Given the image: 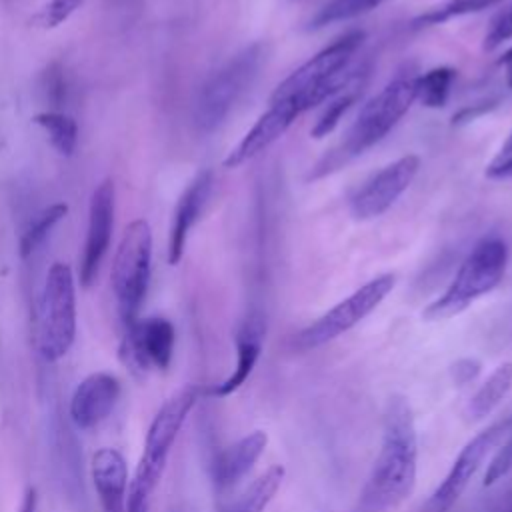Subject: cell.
Instances as JSON below:
<instances>
[{
  "label": "cell",
  "instance_id": "26",
  "mask_svg": "<svg viewBox=\"0 0 512 512\" xmlns=\"http://www.w3.org/2000/svg\"><path fill=\"white\" fill-rule=\"evenodd\" d=\"M66 212H68V206L62 202L52 204L42 212H38L20 238V256L22 258L32 256L38 250V246L46 240L50 230L62 220V216H66Z\"/></svg>",
  "mask_w": 512,
  "mask_h": 512
},
{
  "label": "cell",
  "instance_id": "24",
  "mask_svg": "<svg viewBox=\"0 0 512 512\" xmlns=\"http://www.w3.org/2000/svg\"><path fill=\"white\" fill-rule=\"evenodd\" d=\"M34 124L42 126L52 142V146L62 154V156H70L76 148L78 142V126L76 122L58 110H46L40 112L32 118Z\"/></svg>",
  "mask_w": 512,
  "mask_h": 512
},
{
  "label": "cell",
  "instance_id": "18",
  "mask_svg": "<svg viewBox=\"0 0 512 512\" xmlns=\"http://www.w3.org/2000/svg\"><path fill=\"white\" fill-rule=\"evenodd\" d=\"M264 336H266V322H264L262 314L252 312L250 316H246V320L242 322V326L236 334V366L230 372V376H226L222 382L214 384L208 390L210 396H216V398L230 396L250 378L256 362L262 354Z\"/></svg>",
  "mask_w": 512,
  "mask_h": 512
},
{
  "label": "cell",
  "instance_id": "35",
  "mask_svg": "<svg viewBox=\"0 0 512 512\" xmlns=\"http://www.w3.org/2000/svg\"><path fill=\"white\" fill-rule=\"evenodd\" d=\"M18 512H38V492L34 486L26 488Z\"/></svg>",
  "mask_w": 512,
  "mask_h": 512
},
{
  "label": "cell",
  "instance_id": "7",
  "mask_svg": "<svg viewBox=\"0 0 512 512\" xmlns=\"http://www.w3.org/2000/svg\"><path fill=\"white\" fill-rule=\"evenodd\" d=\"M264 60V44L254 42L232 56L202 86L194 104V124L200 132H214L234 104L254 82Z\"/></svg>",
  "mask_w": 512,
  "mask_h": 512
},
{
  "label": "cell",
  "instance_id": "21",
  "mask_svg": "<svg viewBox=\"0 0 512 512\" xmlns=\"http://www.w3.org/2000/svg\"><path fill=\"white\" fill-rule=\"evenodd\" d=\"M512 390V362H502L494 368L488 380L474 392L466 406V416L470 420L486 418Z\"/></svg>",
  "mask_w": 512,
  "mask_h": 512
},
{
  "label": "cell",
  "instance_id": "20",
  "mask_svg": "<svg viewBox=\"0 0 512 512\" xmlns=\"http://www.w3.org/2000/svg\"><path fill=\"white\" fill-rule=\"evenodd\" d=\"M284 474L286 470L282 464H272L232 504L224 506L220 512H264L280 490Z\"/></svg>",
  "mask_w": 512,
  "mask_h": 512
},
{
  "label": "cell",
  "instance_id": "25",
  "mask_svg": "<svg viewBox=\"0 0 512 512\" xmlns=\"http://www.w3.org/2000/svg\"><path fill=\"white\" fill-rule=\"evenodd\" d=\"M500 0H444L442 4L422 12L420 16H416L412 20V28H426V26H436V24H444L452 18L458 16H466V14H474V12H482L494 4H498Z\"/></svg>",
  "mask_w": 512,
  "mask_h": 512
},
{
  "label": "cell",
  "instance_id": "9",
  "mask_svg": "<svg viewBox=\"0 0 512 512\" xmlns=\"http://www.w3.org/2000/svg\"><path fill=\"white\" fill-rule=\"evenodd\" d=\"M394 284V274H380L372 278L348 298L324 312L318 320L302 328L294 338V346L300 350H312L336 340L338 336L354 328L360 320H364L374 308H378V304L390 294Z\"/></svg>",
  "mask_w": 512,
  "mask_h": 512
},
{
  "label": "cell",
  "instance_id": "31",
  "mask_svg": "<svg viewBox=\"0 0 512 512\" xmlns=\"http://www.w3.org/2000/svg\"><path fill=\"white\" fill-rule=\"evenodd\" d=\"M512 38V4L492 22L490 30L484 36V50H496L506 40Z\"/></svg>",
  "mask_w": 512,
  "mask_h": 512
},
{
  "label": "cell",
  "instance_id": "29",
  "mask_svg": "<svg viewBox=\"0 0 512 512\" xmlns=\"http://www.w3.org/2000/svg\"><path fill=\"white\" fill-rule=\"evenodd\" d=\"M42 92L44 98L52 104V106H62L66 102V92H68V84H66V74L62 70L60 64H50L44 74H42Z\"/></svg>",
  "mask_w": 512,
  "mask_h": 512
},
{
  "label": "cell",
  "instance_id": "10",
  "mask_svg": "<svg viewBox=\"0 0 512 512\" xmlns=\"http://www.w3.org/2000/svg\"><path fill=\"white\" fill-rule=\"evenodd\" d=\"M512 432V418H504L494 422L486 430L478 432L466 446L460 450L456 460L452 462L448 474L438 484V488L428 498L424 512H450L458 498L468 488L474 474L480 470L488 454Z\"/></svg>",
  "mask_w": 512,
  "mask_h": 512
},
{
  "label": "cell",
  "instance_id": "12",
  "mask_svg": "<svg viewBox=\"0 0 512 512\" xmlns=\"http://www.w3.org/2000/svg\"><path fill=\"white\" fill-rule=\"evenodd\" d=\"M420 168L416 154H406L376 172L350 200V214L356 220H370L384 214L412 184Z\"/></svg>",
  "mask_w": 512,
  "mask_h": 512
},
{
  "label": "cell",
  "instance_id": "32",
  "mask_svg": "<svg viewBox=\"0 0 512 512\" xmlns=\"http://www.w3.org/2000/svg\"><path fill=\"white\" fill-rule=\"evenodd\" d=\"M486 176L492 180H508L512 178V132L496 152V156L486 166Z\"/></svg>",
  "mask_w": 512,
  "mask_h": 512
},
{
  "label": "cell",
  "instance_id": "11",
  "mask_svg": "<svg viewBox=\"0 0 512 512\" xmlns=\"http://www.w3.org/2000/svg\"><path fill=\"white\" fill-rule=\"evenodd\" d=\"M176 332L170 320L150 316L126 326L120 356L134 372L166 370L172 362Z\"/></svg>",
  "mask_w": 512,
  "mask_h": 512
},
{
  "label": "cell",
  "instance_id": "19",
  "mask_svg": "<svg viewBox=\"0 0 512 512\" xmlns=\"http://www.w3.org/2000/svg\"><path fill=\"white\" fill-rule=\"evenodd\" d=\"M268 444V434L264 430H254L228 448H224L212 466V476L218 488H230L236 482H240L252 466L258 462V458L264 454Z\"/></svg>",
  "mask_w": 512,
  "mask_h": 512
},
{
  "label": "cell",
  "instance_id": "28",
  "mask_svg": "<svg viewBox=\"0 0 512 512\" xmlns=\"http://www.w3.org/2000/svg\"><path fill=\"white\" fill-rule=\"evenodd\" d=\"M84 0H50L46 2L32 18L30 24L42 30H52L58 28L62 22H66L80 6Z\"/></svg>",
  "mask_w": 512,
  "mask_h": 512
},
{
  "label": "cell",
  "instance_id": "23",
  "mask_svg": "<svg viewBox=\"0 0 512 512\" xmlns=\"http://www.w3.org/2000/svg\"><path fill=\"white\" fill-rule=\"evenodd\" d=\"M454 78L456 70L450 66H438L424 72L422 76H416V100L426 108L446 106Z\"/></svg>",
  "mask_w": 512,
  "mask_h": 512
},
{
  "label": "cell",
  "instance_id": "22",
  "mask_svg": "<svg viewBox=\"0 0 512 512\" xmlns=\"http://www.w3.org/2000/svg\"><path fill=\"white\" fill-rule=\"evenodd\" d=\"M366 76H368V70L364 74H360L354 82H350L344 90H340L336 96L330 98V102L326 104V108L322 110V114L318 116L316 124L312 126L310 134L314 138H324L328 136L336 126L338 122L342 120V116L352 108V104L360 98L362 94V88L366 84Z\"/></svg>",
  "mask_w": 512,
  "mask_h": 512
},
{
  "label": "cell",
  "instance_id": "6",
  "mask_svg": "<svg viewBox=\"0 0 512 512\" xmlns=\"http://www.w3.org/2000/svg\"><path fill=\"white\" fill-rule=\"evenodd\" d=\"M76 338V290L70 266L54 262L46 274L36 316V346L44 362L64 358Z\"/></svg>",
  "mask_w": 512,
  "mask_h": 512
},
{
  "label": "cell",
  "instance_id": "27",
  "mask_svg": "<svg viewBox=\"0 0 512 512\" xmlns=\"http://www.w3.org/2000/svg\"><path fill=\"white\" fill-rule=\"evenodd\" d=\"M382 2H386V0H332L312 16L308 28L316 30V28H324L334 22L352 20L356 16H362V14L378 8Z\"/></svg>",
  "mask_w": 512,
  "mask_h": 512
},
{
  "label": "cell",
  "instance_id": "36",
  "mask_svg": "<svg viewBox=\"0 0 512 512\" xmlns=\"http://www.w3.org/2000/svg\"><path fill=\"white\" fill-rule=\"evenodd\" d=\"M500 64L504 66V72H506V84L512 88V48L504 52V56L500 58Z\"/></svg>",
  "mask_w": 512,
  "mask_h": 512
},
{
  "label": "cell",
  "instance_id": "3",
  "mask_svg": "<svg viewBox=\"0 0 512 512\" xmlns=\"http://www.w3.org/2000/svg\"><path fill=\"white\" fill-rule=\"evenodd\" d=\"M414 82L416 76L398 74L374 98H370L348 130L346 138L314 166L310 178H322L378 144L416 100Z\"/></svg>",
  "mask_w": 512,
  "mask_h": 512
},
{
  "label": "cell",
  "instance_id": "33",
  "mask_svg": "<svg viewBox=\"0 0 512 512\" xmlns=\"http://www.w3.org/2000/svg\"><path fill=\"white\" fill-rule=\"evenodd\" d=\"M480 360L476 358H458L452 366H450V376H452V382L458 384V386H464L468 382H472L478 374H480Z\"/></svg>",
  "mask_w": 512,
  "mask_h": 512
},
{
  "label": "cell",
  "instance_id": "15",
  "mask_svg": "<svg viewBox=\"0 0 512 512\" xmlns=\"http://www.w3.org/2000/svg\"><path fill=\"white\" fill-rule=\"evenodd\" d=\"M300 116L294 104L286 100L270 102L268 110L260 114L254 126L242 136V140L228 152L224 158V168H238L244 162L252 160L260 152H264L272 142H276Z\"/></svg>",
  "mask_w": 512,
  "mask_h": 512
},
{
  "label": "cell",
  "instance_id": "13",
  "mask_svg": "<svg viewBox=\"0 0 512 512\" xmlns=\"http://www.w3.org/2000/svg\"><path fill=\"white\" fill-rule=\"evenodd\" d=\"M114 226V184L102 180L90 196L88 232L84 242V254L80 260V284L90 286L100 270V264L108 252Z\"/></svg>",
  "mask_w": 512,
  "mask_h": 512
},
{
  "label": "cell",
  "instance_id": "14",
  "mask_svg": "<svg viewBox=\"0 0 512 512\" xmlns=\"http://www.w3.org/2000/svg\"><path fill=\"white\" fill-rule=\"evenodd\" d=\"M120 398V380L110 372H92L78 382L70 396L68 414L78 430L104 422Z\"/></svg>",
  "mask_w": 512,
  "mask_h": 512
},
{
  "label": "cell",
  "instance_id": "34",
  "mask_svg": "<svg viewBox=\"0 0 512 512\" xmlns=\"http://www.w3.org/2000/svg\"><path fill=\"white\" fill-rule=\"evenodd\" d=\"M492 106H494V102H482V104H476L474 108H470V106H468V108H462L458 114H454L452 122H454V124H462V122L474 120L476 116H480V114L488 112Z\"/></svg>",
  "mask_w": 512,
  "mask_h": 512
},
{
  "label": "cell",
  "instance_id": "4",
  "mask_svg": "<svg viewBox=\"0 0 512 512\" xmlns=\"http://www.w3.org/2000/svg\"><path fill=\"white\" fill-rule=\"evenodd\" d=\"M200 388L184 386L174 392L152 418L134 476L128 482V512H150L154 492L166 470L172 446L198 402Z\"/></svg>",
  "mask_w": 512,
  "mask_h": 512
},
{
  "label": "cell",
  "instance_id": "16",
  "mask_svg": "<svg viewBox=\"0 0 512 512\" xmlns=\"http://www.w3.org/2000/svg\"><path fill=\"white\" fill-rule=\"evenodd\" d=\"M102 512H128V466L116 448H100L90 464Z\"/></svg>",
  "mask_w": 512,
  "mask_h": 512
},
{
  "label": "cell",
  "instance_id": "30",
  "mask_svg": "<svg viewBox=\"0 0 512 512\" xmlns=\"http://www.w3.org/2000/svg\"><path fill=\"white\" fill-rule=\"evenodd\" d=\"M510 470H512V432L508 434L506 440H502L498 444V450L494 452L492 460L488 462V468H486L482 484L484 486H492L498 480H502Z\"/></svg>",
  "mask_w": 512,
  "mask_h": 512
},
{
  "label": "cell",
  "instance_id": "8",
  "mask_svg": "<svg viewBox=\"0 0 512 512\" xmlns=\"http://www.w3.org/2000/svg\"><path fill=\"white\" fill-rule=\"evenodd\" d=\"M152 262V232L146 220H134L126 226L112 266V288L122 322L128 326L138 320L144 302Z\"/></svg>",
  "mask_w": 512,
  "mask_h": 512
},
{
  "label": "cell",
  "instance_id": "1",
  "mask_svg": "<svg viewBox=\"0 0 512 512\" xmlns=\"http://www.w3.org/2000/svg\"><path fill=\"white\" fill-rule=\"evenodd\" d=\"M418 438L406 396L394 394L384 408L382 446L360 494L358 512H386L404 502L416 484Z\"/></svg>",
  "mask_w": 512,
  "mask_h": 512
},
{
  "label": "cell",
  "instance_id": "2",
  "mask_svg": "<svg viewBox=\"0 0 512 512\" xmlns=\"http://www.w3.org/2000/svg\"><path fill=\"white\" fill-rule=\"evenodd\" d=\"M364 40L362 30H350L322 48L302 66H298L284 82L276 86L270 102L286 100L296 106L300 114L330 100L360 74L370 70L366 64H356L354 56Z\"/></svg>",
  "mask_w": 512,
  "mask_h": 512
},
{
  "label": "cell",
  "instance_id": "5",
  "mask_svg": "<svg viewBox=\"0 0 512 512\" xmlns=\"http://www.w3.org/2000/svg\"><path fill=\"white\" fill-rule=\"evenodd\" d=\"M508 246L498 236H486L462 260L454 280L440 298L422 312L426 320H446L464 312L474 300L492 292L504 278Z\"/></svg>",
  "mask_w": 512,
  "mask_h": 512
},
{
  "label": "cell",
  "instance_id": "17",
  "mask_svg": "<svg viewBox=\"0 0 512 512\" xmlns=\"http://www.w3.org/2000/svg\"><path fill=\"white\" fill-rule=\"evenodd\" d=\"M212 190V170H202L194 176V180L186 186L182 192L170 226V240H168V262L174 266L180 262L184 254V246L188 240V234L196 220L200 218L208 196Z\"/></svg>",
  "mask_w": 512,
  "mask_h": 512
}]
</instances>
